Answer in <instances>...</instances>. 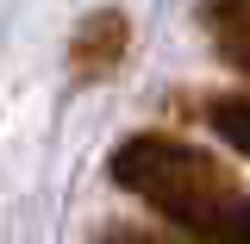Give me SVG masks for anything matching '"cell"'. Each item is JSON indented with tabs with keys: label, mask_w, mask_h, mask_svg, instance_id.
Here are the masks:
<instances>
[{
	"label": "cell",
	"mask_w": 250,
	"mask_h": 244,
	"mask_svg": "<svg viewBox=\"0 0 250 244\" xmlns=\"http://www.w3.org/2000/svg\"><path fill=\"white\" fill-rule=\"evenodd\" d=\"M200 19L219 31V44H225V38H250V0H207Z\"/></svg>",
	"instance_id": "4"
},
{
	"label": "cell",
	"mask_w": 250,
	"mask_h": 244,
	"mask_svg": "<svg viewBox=\"0 0 250 244\" xmlns=\"http://www.w3.org/2000/svg\"><path fill=\"white\" fill-rule=\"evenodd\" d=\"M94 244H182V238H163V232H138V225H113L106 238H94Z\"/></svg>",
	"instance_id": "5"
},
{
	"label": "cell",
	"mask_w": 250,
	"mask_h": 244,
	"mask_svg": "<svg viewBox=\"0 0 250 244\" xmlns=\"http://www.w3.org/2000/svg\"><path fill=\"white\" fill-rule=\"evenodd\" d=\"M225 63H231L238 75H250V38H225Z\"/></svg>",
	"instance_id": "6"
},
{
	"label": "cell",
	"mask_w": 250,
	"mask_h": 244,
	"mask_svg": "<svg viewBox=\"0 0 250 244\" xmlns=\"http://www.w3.org/2000/svg\"><path fill=\"white\" fill-rule=\"evenodd\" d=\"M207 125H213L238 156H250V94H213V100H207Z\"/></svg>",
	"instance_id": "3"
},
{
	"label": "cell",
	"mask_w": 250,
	"mask_h": 244,
	"mask_svg": "<svg viewBox=\"0 0 250 244\" xmlns=\"http://www.w3.org/2000/svg\"><path fill=\"white\" fill-rule=\"evenodd\" d=\"M113 182L200 244H250V188L219 151L175 132H131L113 151Z\"/></svg>",
	"instance_id": "1"
},
{
	"label": "cell",
	"mask_w": 250,
	"mask_h": 244,
	"mask_svg": "<svg viewBox=\"0 0 250 244\" xmlns=\"http://www.w3.org/2000/svg\"><path fill=\"white\" fill-rule=\"evenodd\" d=\"M131 57V19H125L119 6H100L88 13L75 38H69V69H75V82H106V75H119V63Z\"/></svg>",
	"instance_id": "2"
}]
</instances>
